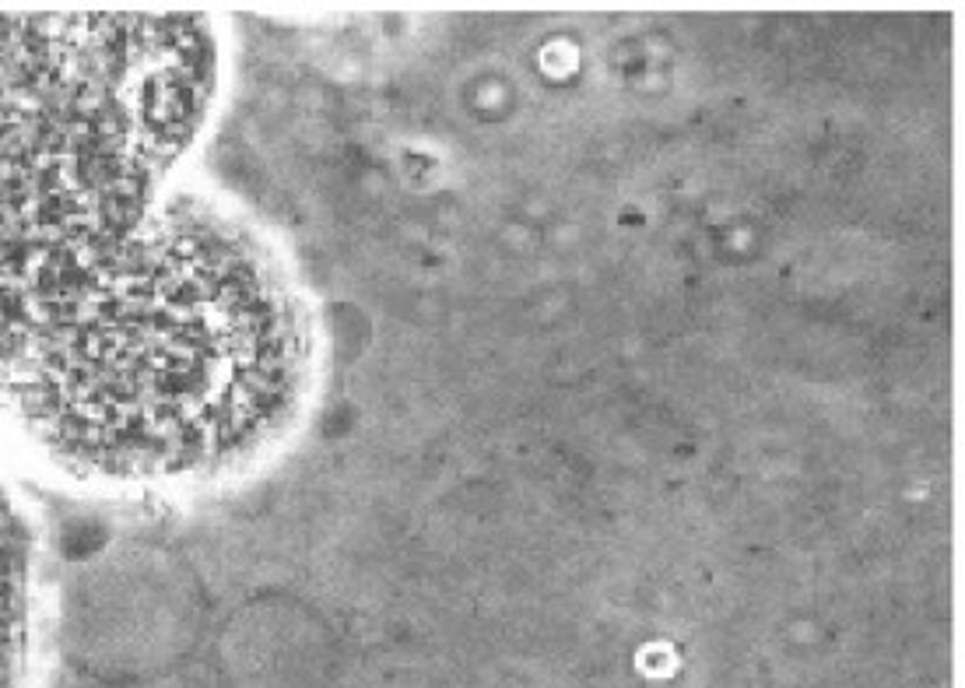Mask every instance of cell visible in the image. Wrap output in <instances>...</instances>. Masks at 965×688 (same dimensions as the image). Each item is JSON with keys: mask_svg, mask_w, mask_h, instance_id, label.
Instances as JSON below:
<instances>
[{"mask_svg": "<svg viewBox=\"0 0 965 688\" xmlns=\"http://www.w3.org/2000/svg\"><path fill=\"white\" fill-rule=\"evenodd\" d=\"M278 260L197 201L151 211L95 281L0 366V401L64 471L130 485L229 467L306 383Z\"/></svg>", "mask_w": 965, "mask_h": 688, "instance_id": "cell-1", "label": "cell"}, {"mask_svg": "<svg viewBox=\"0 0 965 688\" xmlns=\"http://www.w3.org/2000/svg\"><path fill=\"white\" fill-rule=\"evenodd\" d=\"M215 64L193 15H0V366L158 208Z\"/></svg>", "mask_w": 965, "mask_h": 688, "instance_id": "cell-2", "label": "cell"}]
</instances>
